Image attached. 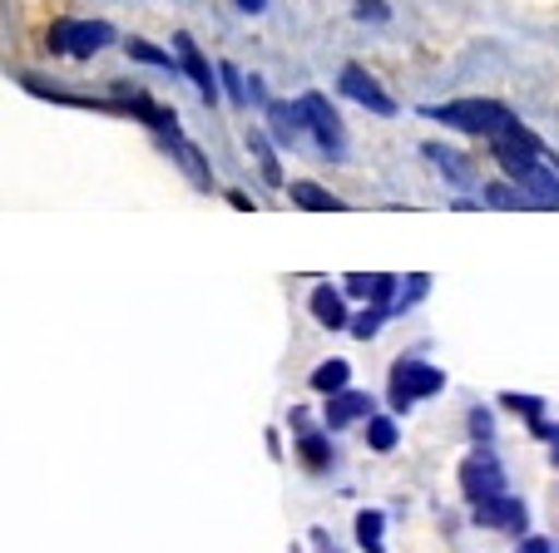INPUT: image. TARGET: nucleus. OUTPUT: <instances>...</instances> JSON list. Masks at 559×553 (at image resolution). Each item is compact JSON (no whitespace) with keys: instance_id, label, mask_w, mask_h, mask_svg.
<instances>
[{"instance_id":"23","label":"nucleus","mask_w":559,"mask_h":553,"mask_svg":"<svg viewBox=\"0 0 559 553\" xmlns=\"http://www.w3.org/2000/svg\"><path fill=\"white\" fill-rule=\"evenodd\" d=\"M500 406H510L515 416H525L530 425H539V420H545V400H539V396H520V390H506V396H500Z\"/></svg>"},{"instance_id":"13","label":"nucleus","mask_w":559,"mask_h":553,"mask_svg":"<svg viewBox=\"0 0 559 553\" xmlns=\"http://www.w3.org/2000/svg\"><path fill=\"white\" fill-rule=\"evenodd\" d=\"M287 199H293L297 208H307V213H342V208H347L337 193H328L322 183H312V178H297V183H287Z\"/></svg>"},{"instance_id":"24","label":"nucleus","mask_w":559,"mask_h":553,"mask_svg":"<svg viewBox=\"0 0 559 553\" xmlns=\"http://www.w3.org/2000/svg\"><path fill=\"white\" fill-rule=\"evenodd\" d=\"M381 322H386V306H367V312H361V316H352V326H347V332L357 336V341H371V336L381 332Z\"/></svg>"},{"instance_id":"29","label":"nucleus","mask_w":559,"mask_h":553,"mask_svg":"<svg viewBox=\"0 0 559 553\" xmlns=\"http://www.w3.org/2000/svg\"><path fill=\"white\" fill-rule=\"evenodd\" d=\"M515 553H555V543H549V539H539V533H525Z\"/></svg>"},{"instance_id":"17","label":"nucleus","mask_w":559,"mask_h":553,"mask_svg":"<svg viewBox=\"0 0 559 553\" xmlns=\"http://www.w3.org/2000/svg\"><path fill=\"white\" fill-rule=\"evenodd\" d=\"M367 445H371V455H391V449L402 445V425L391 416H371L367 420Z\"/></svg>"},{"instance_id":"28","label":"nucleus","mask_w":559,"mask_h":553,"mask_svg":"<svg viewBox=\"0 0 559 553\" xmlns=\"http://www.w3.org/2000/svg\"><path fill=\"white\" fill-rule=\"evenodd\" d=\"M361 21H386V0H357Z\"/></svg>"},{"instance_id":"20","label":"nucleus","mask_w":559,"mask_h":553,"mask_svg":"<svg viewBox=\"0 0 559 553\" xmlns=\"http://www.w3.org/2000/svg\"><path fill=\"white\" fill-rule=\"evenodd\" d=\"M248 148H253V158H258V168H263V178L273 183V189H283V168H277V154H273V144H267V134H248Z\"/></svg>"},{"instance_id":"10","label":"nucleus","mask_w":559,"mask_h":553,"mask_svg":"<svg viewBox=\"0 0 559 553\" xmlns=\"http://www.w3.org/2000/svg\"><path fill=\"white\" fill-rule=\"evenodd\" d=\"M267 124H273V139L277 144H287V148H297L307 139V119H302V109L297 105H283V99H267Z\"/></svg>"},{"instance_id":"26","label":"nucleus","mask_w":559,"mask_h":553,"mask_svg":"<svg viewBox=\"0 0 559 553\" xmlns=\"http://www.w3.org/2000/svg\"><path fill=\"white\" fill-rule=\"evenodd\" d=\"M426 292H431V277H426V272H416L412 282H402V297H396V312H406V306H416Z\"/></svg>"},{"instance_id":"22","label":"nucleus","mask_w":559,"mask_h":553,"mask_svg":"<svg viewBox=\"0 0 559 553\" xmlns=\"http://www.w3.org/2000/svg\"><path fill=\"white\" fill-rule=\"evenodd\" d=\"M486 203H490V208H535V203H530V193L520 189V183H490Z\"/></svg>"},{"instance_id":"25","label":"nucleus","mask_w":559,"mask_h":553,"mask_svg":"<svg viewBox=\"0 0 559 553\" xmlns=\"http://www.w3.org/2000/svg\"><path fill=\"white\" fill-rule=\"evenodd\" d=\"M218 80H223V95H228L233 105H248V80L238 74V64H218Z\"/></svg>"},{"instance_id":"27","label":"nucleus","mask_w":559,"mask_h":553,"mask_svg":"<svg viewBox=\"0 0 559 553\" xmlns=\"http://www.w3.org/2000/svg\"><path fill=\"white\" fill-rule=\"evenodd\" d=\"M471 435H475V445H490V435H496V425H490V416H486V410H471Z\"/></svg>"},{"instance_id":"4","label":"nucleus","mask_w":559,"mask_h":553,"mask_svg":"<svg viewBox=\"0 0 559 553\" xmlns=\"http://www.w3.org/2000/svg\"><path fill=\"white\" fill-rule=\"evenodd\" d=\"M297 109H302V119H307V139H312L317 148L328 158H342L347 154V129H342V119H337V109L328 105V95H302L297 99Z\"/></svg>"},{"instance_id":"2","label":"nucleus","mask_w":559,"mask_h":553,"mask_svg":"<svg viewBox=\"0 0 559 553\" xmlns=\"http://www.w3.org/2000/svg\"><path fill=\"white\" fill-rule=\"evenodd\" d=\"M119 35L109 21H74V15H64V21L50 25V35H45V45H50V55H70V60H90V55L109 50Z\"/></svg>"},{"instance_id":"12","label":"nucleus","mask_w":559,"mask_h":553,"mask_svg":"<svg viewBox=\"0 0 559 553\" xmlns=\"http://www.w3.org/2000/svg\"><path fill=\"white\" fill-rule=\"evenodd\" d=\"M164 148H169V154L183 164V173L193 178V189H203V193L213 189V168H209V158H203L199 148L189 144V139H183V134H164Z\"/></svg>"},{"instance_id":"1","label":"nucleus","mask_w":559,"mask_h":553,"mask_svg":"<svg viewBox=\"0 0 559 553\" xmlns=\"http://www.w3.org/2000/svg\"><path fill=\"white\" fill-rule=\"evenodd\" d=\"M426 119L455 129V134H471V139H496V134H506V129L520 124L500 99H451V105H426Z\"/></svg>"},{"instance_id":"11","label":"nucleus","mask_w":559,"mask_h":553,"mask_svg":"<svg viewBox=\"0 0 559 553\" xmlns=\"http://www.w3.org/2000/svg\"><path fill=\"white\" fill-rule=\"evenodd\" d=\"M307 306H312V316L322 326H328V332H347L352 326V316H347V302H342V292L337 287H312V297H307Z\"/></svg>"},{"instance_id":"19","label":"nucleus","mask_w":559,"mask_h":553,"mask_svg":"<svg viewBox=\"0 0 559 553\" xmlns=\"http://www.w3.org/2000/svg\"><path fill=\"white\" fill-rule=\"evenodd\" d=\"M124 50H129V60H139V64H154V70H169V74H183V70H179V55H169V50H158V45L139 40V35H134V40H129V45H124Z\"/></svg>"},{"instance_id":"18","label":"nucleus","mask_w":559,"mask_h":553,"mask_svg":"<svg viewBox=\"0 0 559 553\" xmlns=\"http://www.w3.org/2000/svg\"><path fill=\"white\" fill-rule=\"evenodd\" d=\"M381 533H386V514L381 509H361L357 514V543L367 553H386V539H381Z\"/></svg>"},{"instance_id":"3","label":"nucleus","mask_w":559,"mask_h":553,"mask_svg":"<svg viewBox=\"0 0 559 553\" xmlns=\"http://www.w3.org/2000/svg\"><path fill=\"white\" fill-rule=\"evenodd\" d=\"M445 390V371L431 361H396L391 365V410L402 416V410H412L416 400H431Z\"/></svg>"},{"instance_id":"8","label":"nucleus","mask_w":559,"mask_h":553,"mask_svg":"<svg viewBox=\"0 0 559 553\" xmlns=\"http://www.w3.org/2000/svg\"><path fill=\"white\" fill-rule=\"evenodd\" d=\"M475 524H480V529H496V533H525L530 504L506 490V494H496V500L475 504Z\"/></svg>"},{"instance_id":"21","label":"nucleus","mask_w":559,"mask_h":553,"mask_svg":"<svg viewBox=\"0 0 559 553\" xmlns=\"http://www.w3.org/2000/svg\"><path fill=\"white\" fill-rule=\"evenodd\" d=\"M421 154L431 158V164H441V173L451 178V183H471V173H465V158L455 154V148H445V144H426Z\"/></svg>"},{"instance_id":"14","label":"nucleus","mask_w":559,"mask_h":553,"mask_svg":"<svg viewBox=\"0 0 559 553\" xmlns=\"http://www.w3.org/2000/svg\"><path fill=\"white\" fill-rule=\"evenodd\" d=\"M396 287H402V282H396V277H386V272H352V277H347V292L361 297V302H371V306H386Z\"/></svg>"},{"instance_id":"15","label":"nucleus","mask_w":559,"mask_h":553,"mask_svg":"<svg viewBox=\"0 0 559 553\" xmlns=\"http://www.w3.org/2000/svg\"><path fill=\"white\" fill-rule=\"evenodd\" d=\"M307 386L317 390V396H337V390H347L352 386V365L342 361V356H332V361H322L312 371V381H307Z\"/></svg>"},{"instance_id":"7","label":"nucleus","mask_w":559,"mask_h":553,"mask_svg":"<svg viewBox=\"0 0 559 553\" xmlns=\"http://www.w3.org/2000/svg\"><path fill=\"white\" fill-rule=\"evenodd\" d=\"M337 89L352 99V105H361V109H371V115H381V119H391L396 115V99L386 95L377 84V74H367V64H342V74H337Z\"/></svg>"},{"instance_id":"9","label":"nucleus","mask_w":559,"mask_h":553,"mask_svg":"<svg viewBox=\"0 0 559 553\" xmlns=\"http://www.w3.org/2000/svg\"><path fill=\"white\" fill-rule=\"evenodd\" d=\"M377 416V400L367 396V390H337V396H328V406H322V425L328 430H342V425H357V420H371Z\"/></svg>"},{"instance_id":"5","label":"nucleus","mask_w":559,"mask_h":553,"mask_svg":"<svg viewBox=\"0 0 559 553\" xmlns=\"http://www.w3.org/2000/svg\"><path fill=\"white\" fill-rule=\"evenodd\" d=\"M461 494L471 504H486V500H496V494H506V470H500V459L490 455L486 445L475 449V455H465V465H461Z\"/></svg>"},{"instance_id":"6","label":"nucleus","mask_w":559,"mask_h":553,"mask_svg":"<svg viewBox=\"0 0 559 553\" xmlns=\"http://www.w3.org/2000/svg\"><path fill=\"white\" fill-rule=\"evenodd\" d=\"M174 55H179V70L189 74V84L203 95V105H218V95H223L218 64H209V55H203L199 45H193V35H189V31L174 35Z\"/></svg>"},{"instance_id":"30","label":"nucleus","mask_w":559,"mask_h":553,"mask_svg":"<svg viewBox=\"0 0 559 553\" xmlns=\"http://www.w3.org/2000/svg\"><path fill=\"white\" fill-rule=\"evenodd\" d=\"M233 5H238L243 15H263L267 11V0H233Z\"/></svg>"},{"instance_id":"16","label":"nucleus","mask_w":559,"mask_h":553,"mask_svg":"<svg viewBox=\"0 0 559 553\" xmlns=\"http://www.w3.org/2000/svg\"><path fill=\"white\" fill-rule=\"evenodd\" d=\"M297 459L307 465V474H328V470H332V445H328V435L307 430V435L297 440Z\"/></svg>"}]
</instances>
